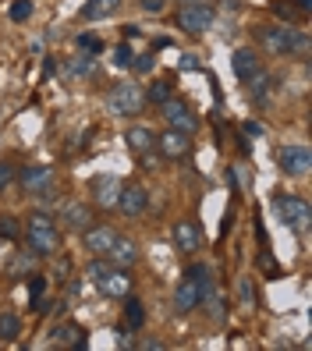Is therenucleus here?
I'll return each instance as SVG.
<instances>
[{
  "instance_id": "obj_1",
  "label": "nucleus",
  "mask_w": 312,
  "mask_h": 351,
  "mask_svg": "<svg viewBox=\"0 0 312 351\" xmlns=\"http://www.w3.org/2000/svg\"><path fill=\"white\" fill-rule=\"evenodd\" d=\"M217 22V11L213 4H181L178 18H174V25L184 32V36H202V32H210Z\"/></svg>"
},
{
  "instance_id": "obj_2",
  "label": "nucleus",
  "mask_w": 312,
  "mask_h": 351,
  "mask_svg": "<svg viewBox=\"0 0 312 351\" xmlns=\"http://www.w3.org/2000/svg\"><path fill=\"white\" fill-rule=\"evenodd\" d=\"M145 107V93L135 86V82H121V86L107 96V110L117 117H135Z\"/></svg>"
},
{
  "instance_id": "obj_3",
  "label": "nucleus",
  "mask_w": 312,
  "mask_h": 351,
  "mask_svg": "<svg viewBox=\"0 0 312 351\" xmlns=\"http://www.w3.org/2000/svg\"><path fill=\"white\" fill-rule=\"evenodd\" d=\"M277 213H280V220H284L298 238L309 234L312 210H309V202H305V199H298V195H277Z\"/></svg>"
},
{
  "instance_id": "obj_4",
  "label": "nucleus",
  "mask_w": 312,
  "mask_h": 351,
  "mask_svg": "<svg viewBox=\"0 0 312 351\" xmlns=\"http://www.w3.org/2000/svg\"><path fill=\"white\" fill-rule=\"evenodd\" d=\"M259 50L269 57H291V43H295V29L291 25H263L256 32Z\"/></svg>"
},
{
  "instance_id": "obj_5",
  "label": "nucleus",
  "mask_w": 312,
  "mask_h": 351,
  "mask_svg": "<svg viewBox=\"0 0 312 351\" xmlns=\"http://www.w3.org/2000/svg\"><path fill=\"white\" fill-rule=\"evenodd\" d=\"M25 245H29V252H32V256L50 259V256L60 249V234H57V227H53V223H47V227L25 223Z\"/></svg>"
},
{
  "instance_id": "obj_6",
  "label": "nucleus",
  "mask_w": 312,
  "mask_h": 351,
  "mask_svg": "<svg viewBox=\"0 0 312 351\" xmlns=\"http://www.w3.org/2000/svg\"><path fill=\"white\" fill-rule=\"evenodd\" d=\"M121 178L117 174H96L89 181V195L96 210H117V195H121Z\"/></svg>"
},
{
  "instance_id": "obj_7",
  "label": "nucleus",
  "mask_w": 312,
  "mask_h": 351,
  "mask_svg": "<svg viewBox=\"0 0 312 351\" xmlns=\"http://www.w3.org/2000/svg\"><path fill=\"white\" fill-rule=\"evenodd\" d=\"M206 298H210V287H202L195 277L184 274V280L178 284V291H174V313L178 316H189L192 308H199Z\"/></svg>"
},
{
  "instance_id": "obj_8",
  "label": "nucleus",
  "mask_w": 312,
  "mask_h": 351,
  "mask_svg": "<svg viewBox=\"0 0 312 351\" xmlns=\"http://www.w3.org/2000/svg\"><path fill=\"white\" fill-rule=\"evenodd\" d=\"M160 114H163V121H167V128H178V132H184V135H195V128H199V121H195V114L189 110V103L184 99H167V103H160Z\"/></svg>"
},
{
  "instance_id": "obj_9",
  "label": "nucleus",
  "mask_w": 312,
  "mask_h": 351,
  "mask_svg": "<svg viewBox=\"0 0 312 351\" xmlns=\"http://www.w3.org/2000/svg\"><path fill=\"white\" fill-rule=\"evenodd\" d=\"M156 153L163 160H189L192 153V135H184L178 128H167V132H160L156 135Z\"/></svg>"
},
{
  "instance_id": "obj_10",
  "label": "nucleus",
  "mask_w": 312,
  "mask_h": 351,
  "mask_svg": "<svg viewBox=\"0 0 312 351\" xmlns=\"http://www.w3.org/2000/svg\"><path fill=\"white\" fill-rule=\"evenodd\" d=\"M114 241H117V231H114V227H107V223L86 227V231H82V245H86V252H89V256H99V259L110 256Z\"/></svg>"
},
{
  "instance_id": "obj_11",
  "label": "nucleus",
  "mask_w": 312,
  "mask_h": 351,
  "mask_svg": "<svg viewBox=\"0 0 312 351\" xmlns=\"http://www.w3.org/2000/svg\"><path fill=\"white\" fill-rule=\"evenodd\" d=\"M277 163L287 178H305L312 167V153H309V146H284L277 153Z\"/></svg>"
},
{
  "instance_id": "obj_12",
  "label": "nucleus",
  "mask_w": 312,
  "mask_h": 351,
  "mask_svg": "<svg viewBox=\"0 0 312 351\" xmlns=\"http://www.w3.org/2000/svg\"><path fill=\"white\" fill-rule=\"evenodd\" d=\"M145 206H149V192H145L139 181H128V184H121V195H117V210H121L124 217H142V213H145Z\"/></svg>"
},
{
  "instance_id": "obj_13",
  "label": "nucleus",
  "mask_w": 312,
  "mask_h": 351,
  "mask_svg": "<svg viewBox=\"0 0 312 351\" xmlns=\"http://www.w3.org/2000/svg\"><path fill=\"white\" fill-rule=\"evenodd\" d=\"M231 68H235V78L238 82H252L259 71H263V64H259V53L252 50V47H241V50H235L231 53Z\"/></svg>"
},
{
  "instance_id": "obj_14",
  "label": "nucleus",
  "mask_w": 312,
  "mask_h": 351,
  "mask_svg": "<svg viewBox=\"0 0 312 351\" xmlns=\"http://www.w3.org/2000/svg\"><path fill=\"white\" fill-rule=\"evenodd\" d=\"M18 181H22V189L29 195H39V192L53 189V167H43V163H36V167H22Z\"/></svg>"
},
{
  "instance_id": "obj_15",
  "label": "nucleus",
  "mask_w": 312,
  "mask_h": 351,
  "mask_svg": "<svg viewBox=\"0 0 312 351\" xmlns=\"http://www.w3.org/2000/svg\"><path fill=\"white\" fill-rule=\"evenodd\" d=\"M60 223L68 227V231H86V227L93 223V206L89 202H78L71 199L64 210H60Z\"/></svg>"
},
{
  "instance_id": "obj_16",
  "label": "nucleus",
  "mask_w": 312,
  "mask_h": 351,
  "mask_svg": "<svg viewBox=\"0 0 312 351\" xmlns=\"http://www.w3.org/2000/svg\"><path fill=\"white\" fill-rule=\"evenodd\" d=\"M96 287H99L107 298H124V295L132 291V277H128V270H121V266H110Z\"/></svg>"
},
{
  "instance_id": "obj_17",
  "label": "nucleus",
  "mask_w": 312,
  "mask_h": 351,
  "mask_svg": "<svg viewBox=\"0 0 312 351\" xmlns=\"http://www.w3.org/2000/svg\"><path fill=\"white\" fill-rule=\"evenodd\" d=\"M174 245H178V252H184V256L199 252L202 234H199L195 220H178V223H174Z\"/></svg>"
},
{
  "instance_id": "obj_18",
  "label": "nucleus",
  "mask_w": 312,
  "mask_h": 351,
  "mask_svg": "<svg viewBox=\"0 0 312 351\" xmlns=\"http://www.w3.org/2000/svg\"><path fill=\"white\" fill-rule=\"evenodd\" d=\"M53 344L64 348V351H82L89 341H86V330H82L78 323H64V326L53 330Z\"/></svg>"
},
{
  "instance_id": "obj_19",
  "label": "nucleus",
  "mask_w": 312,
  "mask_h": 351,
  "mask_svg": "<svg viewBox=\"0 0 312 351\" xmlns=\"http://www.w3.org/2000/svg\"><path fill=\"white\" fill-rule=\"evenodd\" d=\"M114 266H121V270H132V266L139 263V245L132 241V238H121L117 234V241H114V249H110V256H107Z\"/></svg>"
},
{
  "instance_id": "obj_20",
  "label": "nucleus",
  "mask_w": 312,
  "mask_h": 351,
  "mask_svg": "<svg viewBox=\"0 0 312 351\" xmlns=\"http://www.w3.org/2000/svg\"><path fill=\"white\" fill-rule=\"evenodd\" d=\"M124 138H128V149H132L135 156H142V153H153V149H156V132H149L145 125H132Z\"/></svg>"
},
{
  "instance_id": "obj_21",
  "label": "nucleus",
  "mask_w": 312,
  "mask_h": 351,
  "mask_svg": "<svg viewBox=\"0 0 312 351\" xmlns=\"http://www.w3.org/2000/svg\"><path fill=\"white\" fill-rule=\"evenodd\" d=\"M117 8H121V0H89V4L82 8V18H86V22H99V18H110Z\"/></svg>"
},
{
  "instance_id": "obj_22",
  "label": "nucleus",
  "mask_w": 312,
  "mask_h": 351,
  "mask_svg": "<svg viewBox=\"0 0 312 351\" xmlns=\"http://www.w3.org/2000/svg\"><path fill=\"white\" fill-rule=\"evenodd\" d=\"M124 319H128V326H132V330H139V326L145 323V308H142V302H139V298H132V291L124 295Z\"/></svg>"
},
{
  "instance_id": "obj_23",
  "label": "nucleus",
  "mask_w": 312,
  "mask_h": 351,
  "mask_svg": "<svg viewBox=\"0 0 312 351\" xmlns=\"http://www.w3.org/2000/svg\"><path fill=\"white\" fill-rule=\"evenodd\" d=\"M22 334V319L14 313H0V341H18Z\"/></svg>"
},
{
  "instance_id": "obj_24",
  "label": "nucleus",
  "mask_w": 312,
  "mask_h": 351,
  "mask_svg": "<svg viewBox=\"0 0 312 351\" xmlns=\"http://www.w3.org/2000/svg\"><path fill=\"white\" fill-rule=\"evenodd\" d=\"M171 93H174V86L160 78V82H153V86L145 89V103H156V107H160V103H167V99H171Z\"/></svg>"
},
{
  "instance_id": "obj_25",
  "label": "nucleus",
  "mask_w": 312,
  "mask_h": 351,
  "mask_svg": "<svg viewBox=\"0 0 312 351\" xmlns=\"http://www.w3.org/2000/svg\"><path fill=\"white\" fill-rule=\"evenodd\" d=\"M93 71H96L93 53H82L78 60H71V64H68V78H86V75H93Z\"/></svg>"
},
{
  "instance_id": "obj_26",
  "label": "nucleus",
  "mask_w": 312,
  "mask_h": 351,
  "mask_svg": "<svg viewBox=\"0 0 312 351\" xmlns=\"http://www.w3.org/2000/svg\"><path fill=\"white\" fill-rule=\"evenodd\" d=\"M8 14H11V22H29L32 18V0H14Z\"/></svg>"
},
{
  "instance_id": "obj_27",
  "label": "nucleus",
  "mask_w": 312,
  "mask_h": 351,
  "mask_svg": "<svg viewBox=\"0 0 312 351\" xmlns=\"http://www.w3.org/2000/svg\"><path fill=\"white\" fill-rule=\"evenodd\" d=\"M238 298H241V305H245V308H256V295H252V280H248V277H241V280H238Z\"/></svg>"
},
{
  "instance_id": "obj_28",
  "label": "nucleus",
  "mask_w": 312,
  "mask_h": 351,
  "mask_svg": "<svg viewBox=\"0 0 312 351\" xmlns=\"http://www.w3.org/2000/svg\"><path fill=\"white\" fill-rule=\"evenodd\" d=\"M128 68H135L139 75H145V71H153L156 68V57L153 53H142V57H132V64Z\"/></svg>"
},
{
  "instance_id": "obj_29",
  "label": "nucleus",
  "mask_w": 312,
  "mask_h": 351,
  "mask_svg": "<svg viewBox=\"0 0 312 351\" xmlns=\"http://www.w3.org/2000/svg\"><path fill=\"white\" fill-rule=\"evenodd\" d=\"M110 60H114V68H128V64H132V47L121 43V47L110 53Z\"/></svg>"
},
{
  "instance_id": "obj_30",
  "label": "nucleus",
  "mask_w": 312,
  "mask_h": 351,
  "mask_svg": "<svg viewBox=\"0 0 312 351\" xmlns=\"http://www.w3.org/2000/svg\"><path fill=\"white\" fill-rule=\"evenodd\" d=\"M25 280H29V295H32V302H39V298H43V291H47V280H43V277H36V274H29Z\"/></svg>"
},
{
  "instance_id": "obj_31",
  "label": "nucleus",
  "mask_w": 312,
  "mask_h": 351,
  "mask_svg": "<svg viewBox=\"0 0 312 351\" xmlns=\"http://www.w3.org/2000/svg\"><path fill=\"white\" fill-rule=\"evenodd\" d=\"M0 238H8V241L18 238V220L14 217H0Z\"/></svg>"
},
{
  "instance_id": "obj_32",
  "label": "nucleus",
  "mask_w": 312,
  "mask_h": 351,
  "mask_svg": "<svg viewBox=\"0 0 312 351\" xmlns=\"http://www.w3.org/2000/svg\"><path fill=\"white\" fill-rule=\"evenodd\" d=\"M291 57H309V36L295 32V43H291Z\"/></svg>"
},
{
  "instance_id": "obj_33",
  "label": "nucleus",
  "mask_w": 312,
  "mask_h": 351,
  "mask_svg": "<svg viewBox=\"0 0 312 351\" xmlns=\"http://www.w3.org/2000/svg\"><path fill=\"white\" fill-rule=\"evenodd\" d=\"M78 47H82V50H89L93 57H96V53L103 50V43H99V36H89V32H86V36H78Z\"/></svg>"
},
{
  "instance_id": "obj_34",
  "label": "nucleus",
  "mask_w": 312,
  "mask_h": 351,
  "mask_svg": "<svg viewBox=\"0 0 312 351\" xmlns=\"http://www.w3.org/2000/svg\"><path fill=\"white\" fill-rule=\"evenodd\" d=\"M14 178H18V167H14V163H0V192H4Z\"/></svg>"
},
{
  "instance_id": "obj_35",
  "label": "nucleus",
  "mask_w": 312,
  "mask_h": 351,
  "mask_svg": "<svg viewBox=\"0 0 312 351\" xmlns=\"http://www.w3.org/2000/svg\"><path fill=\"white\" fill-rule=\"evenodd\" d=\"M11 274H32V252L18 256V259L11 263Z\"/></svg>"
},
{
  "instance_id": "obj_36",
  "label": "nucleus",
  "mask_w": 312,
  "mask_h": 351,
  "mask_svg": "<svg viewBox=\"0 0 312 351\" xmlns=\"http://www.w3.org/2000/svg\"><path fill=\"white\" fill-rule=\"evenodd\" d=\"M142 11H149V14H160L163 8H167V0H139Z\"/></svg>"
},
{
  "instance_id": "obj_37",
  "label": "nucleus",
  "mask_w": 312,
  "mask_h": 351,
  "mask_svg": "<svg viewBox=\"0 0 312 351\" xmlns=\"http://www.w3.org/2000/svg\"><path fill=\"white\" fill-rule=\"evenodd\" d=\"M139 163H142V171H156V163H160V160H156V149H153V153H142Z\"/></svg>"
},
{
  "instance_id": "obj_38",
  "label": "nucleus",
  "mask_w": 312,
  "mask_h": 351,
  "mask_svg": "<svg viewBox=\"0 0 312 351\" xmlns=\"http://www.w3.org/2000/svg\"><path fill=\"white\" fill-rule=\"evenodd\" d=\"M245 135H248V138H263V135H266V128L259 125V121H248V125H245Z\"/></svg>"
},
{
  "instance_id": "obj_39",
  "label": "nucleus",
  "mask_w": 312,
  "mask_h": 351,
  "mask_svg": "<svg viewBox=\"0 0 312 351\" xmlns=\"http://www.w3.org/2000/svg\"><path fill=\"white\" fill-rule=\"evenodd\" d=\"M274 14H280V18H295V4H274Z\"/></svg>"
},
{
  "instance_id": "obj_40",
  "label": "nucleus",
  "mask_w": 312,
  "mask_h": 351,
  "mask_svg": "<svg viewBox=\"0 0 312 351\" xmlns=\"http://www.w3.org/2000/svg\"><path fill=\"white\" fill-rule=\"evenodd\" d=\"M117 344H121V348H132V341H128V330H117Z\"/></svg>"
},
{
  "instance_id": "obj_41",
  "label": "nucleus",
  "mask_w": 312,
  "mask_h": 351,
  "mask_svg": "<svg viewBox=\"0 0 312 351\" xmlns=\"http://www.w3.org/2000/svg\"><path fill=\"white\" fill-rule=\"evenodd\" d=\"M295 8H298V11H309V8H312V0H295Z\"/></svg>"
},
{
  "instance_id": "obj_42",
  "label": "nucleus",
  "mask_w": 312,
  "mask_h": 351,
  "mask_svg": "<svg viewBox=\"0 0 312 351\" xmlns=\"http://www.w3.org/2000/svg\"><path fill=\"white\" fill-rule=\"evenodd\" d=\"M178 4H213V0H178Z\"/></svg>"
}]
</instances>
